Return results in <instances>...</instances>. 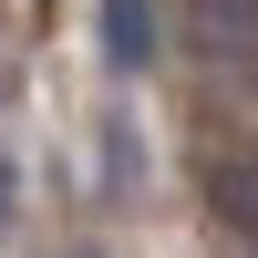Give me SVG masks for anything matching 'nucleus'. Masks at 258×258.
<instances>
[{"label": "nucleus", "instance_id": "7ed1b4c3", "mask_svg": "<svg viewBox=\"0 0 258 258\" xmlns=\"http://www.w3.org/2000/svg\"><path fill=\"white\" fill-rule=\"evenodd\" d=\"M207 197H217V217H227V227H238V238L258 248V155L217 165V186H207Z\"/></svg>", "mask_w": 258, "mask_h": 258}, {"label": "nucleus", "instance_id": "20e7f679", "mask_svg": "<svg viewBox=\"0 0 258 258\" xmlns=\"http://www.w3.org/2000/svg\"><path fill=\"white\" fill-rule=\"evenodd\" d=\"M0 207H11V165H0Z\"/></svg>", "mask_w": 258, "mask_h": 258}, {"label": "nucleus", "instance_id": "f257e3e1", "mask_svg": "<svg viewBox=\"0 0 258 258\" xmlns=\"http://www.w3.org/2000/svg\"><path fill=\"white\" fill-rule=\"evenodd\" d=\"M197 41L227 73H258V0H197Z\"/></svg>", "mask_w": 258, "mask_h": 258}, {"label": "nucleus", "instance_id": "f03ea898", "mask_svg": "<svg viewBox=\"0 0 258 258\" xmlns=\"http://www.w3.org/2000/svg\"><path fill=\"white\" fill-rule=\"evenodd\" d=\"M103 52L124 73H145L155 62V0H103Z\"/></svg>", "mask_w": 258, "mask_h": 258}]
</instances>
